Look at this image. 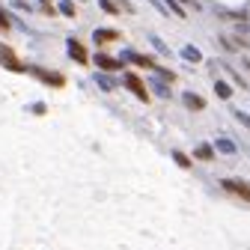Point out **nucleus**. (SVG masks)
<instances>
[{
	"label": "nucleus",
	"instance_id": "nucleus-2",
	"mask_svg": "<svg viewBox=\"0 0 250 250\" xmlns=\"http://www.w3.org/2000/svg\"><path fill=\"white\" fill-rule=\"evenodd\" d=\"M125 81H128V86L134 89V96H137V99H143V102H149V92L143 89V83H140V78H137V75H128V78H125Z\"/></svg>",
	"mask_w": 250,
	"mask_h": 250
},
{
	"label": "nucleus",
	"instance_id": "nucleus-5",
	"mask_svg": "<svg viewBox=\"0 0 250 250\" xmlns=\"http://www.w3.org/2000/svg\"><path fill=\"white\" fill-rule=\"evenodd\" d=\"M185 104L191 107V110H203V107H206V102H203L200 96H194V92H188V96H185Z\"/></svg>",
	"mask_w": 250,
	"mask_h": 250
},
{
	"label": "nucleus",
	"instance_id": "nucleus-14",
	"mask_svg": "<svg viewBox=\"0 0 250 250\" xmlns=\"http://www.w3.org/2000/svg\"><path fill=\"white\" fill-rule=\"evenodd\" d=\"M176 161H179V167H191V161H188L182 152H176Z\"/></svg>",
	"mask_w": 250,
	"mask_h": 250
},
{
	"label": "nucleus",
	"instance_id": "nucleus-15",
	"mask_svg": "<svg viewBox=\"0 0 250 250\" xmlns=\"http://www.w3.org/2000/svg\"><path fill=\"white\" fill-rule=\"evenodd\" d=\"M185 57H188V60H200V51H194V48H185Z\"/></svg>",
	"mask_w": 250,
	"mask_h": 250
},
{
	"label": "nucleus",
	"instance_id": "nucleus-16",
	"mask_svg": "<svg viewBox=\"0 0 250 250\" xmlns=\"http://www.w3.org/2000/svg\"><path fill=\"white\" fill-rule=\"evenodd\" d=\"M60 9H62V15H75V6H72V3H62Z\"/></svg>",
	"mask_w": 250,
	"mask_h": 250
},
{
	"label": "nucleus",
	"instance_id": "nucleus-6",
	"mask_svg": "<svg viewBox=\"0 0 250 250\" xmlns=\"http://www.w3.org/2000/svg\"><path fill=\"white\" fill-rule=\"evenodd\" d=\"M113 39H119L116 30H96V42H113Z\"/></svg>",
	"mask_w": 250,
	"mask_h": 250
},
{
	"label": "nucleus",
	"instance_id": "nucleus-3",
	"mask_svg": "<svg viewBox=\"0 0 250 250\" xmlns=\"http://www.w3.org/2000/svg\"><path fill=\"white\" fill-rule=\"evenodd\" d=\"M3 60H6V66H9L12 72H21V69H24V66H21V62L15 60V54H12L9 48H0V62H3Z\"/></svg>",
	"mask_w": 250,
	"mask_h": 250
},
{
	"label": "nucleus",
	"instance_id": "nucleus-11",
	"mask_svg": "<svg viewBox=\"0 0 250 250\" xmlns=\"http://www.w3.org/2000/svg\"><path fill=\"white\" fill-rule=\"evenodd\" d=\"M128 60H134V62H140V66H155V62H152L149 57H140V54H128Z\"/></svg>",
	"mask_w": 250,
	"mask_h": 250
},
{
	"label": "nucleus",
	"instance_id": "nucleus-1",
	"mask_svg": "<svg viewBox=\"0 0 250 250\" xmlns=\"http://www.w3.org/2000/svg\"><path fill=\"white\" fill-rule=\"evenodd\" d=\"M221 185H224V191H229V194H235V197H241V200H247V203H250V185H247V182H238V179H224Z\"/></svg>",
	"mask_w": 250,
	"mask_h": 250
},
{
	"label": "nucleus",
	"instance_id": "nucleus-7",
	"mask_svg": "<svg viewBox=\"0 0 250 250\" xmlns=\"http://www.w3.org/2000/svg\"><path fill=\"white\" fill-rule=\"evenodd\" d=\"M99 66H102L104 72H116V69H119V62L110 60V57H99Z\"/></svg>",
	"mask_w": 250,
	"mask_h": 250
},
{
	"label": "nucleus",
	"instance_id": "nucleus-8",
	"mask_svg": "<svg viewBox=\"0 0 250 250\" xmlns=\"http://www.w3.org/2000/svg\"><path fill=\"white\" fill-rule=\"evenodd\" d=\"M214 89H217V96H221V99H229V96H232L229 83H224V81H217V83H214Z\"/></svg>",
	"mask_w": 250,
	"mask_h": 250
},
{
	"label": "nucleus",
	"instance_id": "nucleus-12",
	"mask_svg": "<svg viewBox=\"0 0 250 250\" xmlns=\"http://www.w3.org/2000/svg\"><path fill=\"white\" fill-rule=\"evenodd\" d=\"M167 6H170V9H173V12H176V15H179V18H185V9H182V6H179V3H173V0H167Z\"/></svg>",
	"mask_w": 250,
	"mask_h": 250
},
{
	"label": "nucleus",
	"instance_id": "nucleus-4",
	"mask_svg": "<svg viewBox=\"0 0 250 250\" xmlns=\"http://www.w3.org/2000/svg\"><path fill=\"white\" fill-rule=\"evenodd\" d=\"M69 54H72L78 62H86V51H83V45H81L78 39H69Z\"/></svg>",
	"mask_w": 250,
	"mask_h": 250
},
{
	"label": "nucleus",
	"instance_id": "nucleus-13",
	"mask_svg": "<svg viewBox=\"0 0 250 250\" xmlns=\"http://www.w3.org/2000/svg\"><path fill=\"white\" fill-rule=\"evenodd\" d=\"M235 116H238V122H241V125H247V128H250V116H247V113H241V110H235Z\"/></svg>",
	"mask_w": 250,
	"mask_h": 250
},
{
	"label": "nucleus",
	"instance_id": "nucleus-17",
	"mask_svg": "<svg viewBox=\"0 0 250 250\" xmlns=\"http://www.w3.org/2000/svg\"><path fill=\"white\" fill-rule=\"evenodd\" d=\"M6 27H9V21H6V15H3V12H0V30H6Z\"/></svg>",
	"mask_w": 250,
	"mask_h": 250
},
{
	"label": "nucleus",
	"instance_id": "nucleus-10",
	"mask_svg": "<svg viewBox=\"0 0 250 250\" xmlns=\"http://www.w3.org/2000/svg\"><path fill=\"white\" fill-rule=\"evenodd\" d=\"M36 75H39V78H45V81H51V83H57V86L62 83V78H60V75H48V72H42V69H36Z\"/></svg>",
	"mask_w": 250,
	"mask_h": 250
},
{
	"label": "nucleus",
	"instance_id": "nucleus-9",
	"mask_svg": "<svg viewBox=\"0 0 250 250\" xmlns=\"http://www.w3.org/2000/svg\"><path fill=\"white\" fill-rule=\"evenodd\" d=\"M197 158H200V161H211V158H214L211 146H200V149H197Z\"/></svg>",
	"mask_w": 250,
	"mask_h": 250
}]
</instances>
